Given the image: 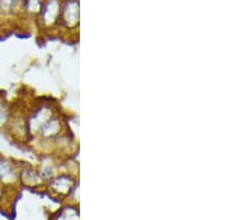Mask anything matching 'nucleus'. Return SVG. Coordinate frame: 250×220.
<instances>
[{
	"instance_id": "2",
	"label": "nucleus",
	"mask_w": 250,
	"mask_h": 220,
	"mask_svg": "<svg viewBox=\"0 0 250 220\" xmlns=\"http://www.w3.org/2000/svg\"><path fill=\"white\" fill-rule=\"evenodd\" d=\"M19 179L28 186L38 185V183H40V181H42L43 180L42 176L40 175L38 171L32 169L31 167H28V168H25V169L19 170Z\"/></svg>"
},
{
	"instance_id": "3",
	"label": "nucleus",
	"mask_w": 250,
	"mask_h": 220,
	"mask_svg": "<svg viewBox=\"0 0 250 220\" xmlns=\"http://www.w3.org/2000/svg\"><path fill=\"white\" fill-rule=\"evenodd\" d=\"M11 119L10 111L8 109V107L5 106L0 108V131L6 130L8 123H9Z\"/></svg>"
},
{
	"instance_id": "1",
	"label": "nucleus",
	"mask_w": 250,
	"mask_h": 220,
	"mask_svg": "<svg viewBox=\"0 0 250 220\" xmlns=\"http://www.w3.org/2000/svg\"><path fill=\"white\" fill-rule=\"evenodd\" d=\"M19 180V170L9 158L0 155V186L8 188Z\"/></svg>"
},
{
	"instance_id": "4",
	"label": "nucleus",
	"mask_w": 250,
	"mask_h": 220,
	"mask_svg": "<svg viewBox=\"0 0 250 220\" xmlns=\"http://www.w3.org/2000/svg\"><path fill=\"white\" fill-rule=\"evenodd\" d=\"M5 190H6L5 187L0 186V203H1L2 200H3V196H5Z\"/></svg>"
}]
</instances>
